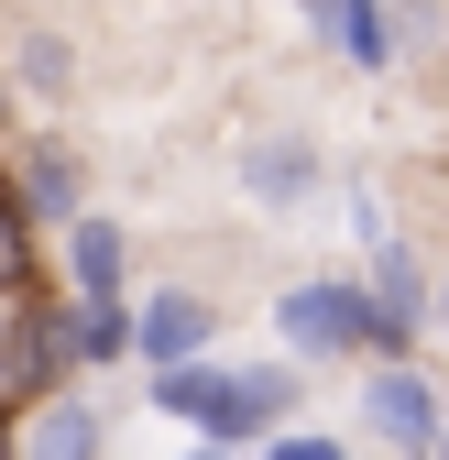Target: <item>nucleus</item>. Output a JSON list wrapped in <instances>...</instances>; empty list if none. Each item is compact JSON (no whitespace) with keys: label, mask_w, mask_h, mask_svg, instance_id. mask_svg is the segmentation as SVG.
Masks as SVG:
<instances>
[{"label":"nucleus","mask_w":449,"mask_h":460,"mask_svg":"<svg viewBox=\"0 0 449 460\" xmlns=\"http://www.w3.org/2000/svg\"><path fill=\"white\" fill-rule=\"evenodd\" d=\"M362 428H373L383 449H427V438H438V384L406 373V362H383V373L362 384Z\"/></svg>","instance_id":"1"},{"label":"nucleus","mask_w":449,"mask_h":460,"mask_svg":"<svg viewBox=\"0 0 449 460\" xmlns=\"http://www.w3.org/2000/svg\"><path fill=\"white\" fill-rule=\"evenodd\" d=\"M12 77H22L33 99H66V88H77V44H66V33H22V44H12Z\"/></svg>","instance_id":"2"},{"label":"nucleus","mask_w":449,"mask_h":460,"mask_svg":"<svg viewBox=\"0 0 449 460\" xmlns=\"http://www.w3.org/2000/svg\"><path fill=\"white\" fill-rule=\"evenodd\" d=\"M22 198H33L44 219H77V154H55V143H33V164H22Z\"/></svg>","instance_id":"3"},{"label":"nucleus","mask_w":449,"mask_h":460,"mask_svg":"<svg viewBox=\"0 0 449 460\" xmlns=\"http://www.w3.org/2000/svg\"><path fill=\"white\" fill-rule=\"evenodd\" d=\"M22 438H33V449H99V428H88L77 406H55V417H33Z\"/></svg>","instance_id":"4"},{"label":"nucleus","mask_w":449,"mask_h":460,"mask_svg":"<svg viewBox=\"0 0 449 460\" xmlns=\"http://www.w3.org/2000/svg\"><path fill=\"white\" fill-rule=\"evenodd\" d=\"M12 285H22V208L0 198V296H12Z\"/></svg>","instance_id":"5"},{"label":"nucleus","mask_w":449,"mask_h":460,"mask_svg":"<svg viewBox=\"0 0 449 460\" xmlns=\"http://www.w3.org/2000/svg\"><path fill=\"white\" fill-rule=\"evenodd\" d=\"M438 329H449V274H438Z\"/></svg>","instance_id":"6"},{"label":"nucleus","mask_w":449,"mask_h":460,"mask_svg":"<svg viewBox=\"0 0 449 460\" xmlns=\"http://www.w3.org/2000/svg\"><path fill=\"white\" fill-rule=\"evenodd\" d=\"M0 438H12V417H0Z\"/></svg>","instance_id":"7"}]
</instances>
